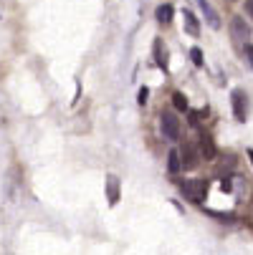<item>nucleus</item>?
Masks as SVG:
<instances>
[{
	"mask_svg": "<svg viewBox=\"0 0 253 255\" xmlns=\"http://www.w3.org/2000/svg\"><path fill=\"white\" fill-rule=\"evenodd\" d=\"M190 58H193L195 66H203V51H200V48H193V51H190Z\"/></svg>",
	"mask_w": 253,
	"mask_h": 255,
	"instance_id": "obj_14",
	"label": "nucleus"
},
{
	"mask_svg": "<svg viewBox=\"0 0 253 255\" xmlns=\"http://www.w3.org/2000/svg\"><path fill=\"white\" fill-rule=\"evenodd\" d=\"M172 104H175L177 112H188V99H185V94L175 91V94H172Z\"/></svg>",
	"mask_w": 253,
	"mask_h": 255,
	"instance_id": "obj_13",
	"label": "nucleus"
},
{
	"mask_svg": "<svg viewBox=\"0 0 253 255\" xmlns=\"http://www.w3.org/2000/svg\"><path fill=\"white\" fill-rule=\"evenodd\" d=\"M152 48H155V61H157V66H160L162 71H167V51H165V46H162V41L157 38Z\"/></svg>",
	"mask_w": 253,
	"mask_h": 255,
	"instance_id": "obj_9",
	"label": "nucleus"
},
{
	"mask_svg": "<svg viewBox=\"0 0 253 255\" xmlns=\"http://www.w3.org/2000/svg\"><path fill=\"white\" fill-rule=\"evenodd\" d=\"M147 96H150V89H139V104H147Z\"/></svg>",
	"mask_w": 253,
	"mask_h": 255,
	"instance_id": "obj_16",
	"label": "nucleus"
},
{
	"mask_svg": "<svg viewBox=\"0 0 253 255\" xmlns=\"http://www.w3.org/2000/svg\"><path fill=\"white\" fill-rule=\"evenodd\" d=\"M243 53H246V58H248L251 68H253V46H251V43H243Z\"/></svg>",
	"mask_w": 253,
	"mask_h": 255,
	"instance_id": "obj_15",
	"label": "nucleus"
},
{
	"mask_svg": "<svg viewBox=\"0 0 253 255\" xmlns=\"http://www.w3.org/2000/svg\"><path fill=\"white\" fill-rule=\"evenodd\" d=\"M183 18H185V30H188V35L198 38V35H200V23H198V18H195L190 10H185V13H183Z\"/></svg>",
	"mask_w": 253,
	"mask_h": 255,
	"instance_id": "obj_8",
	"label": "nucleus"
},
{
	"mask_svg": "<svg viewBox=\"0 0 253 255\" xmlns=\"http://www.w3.org/2000/svg\"><path fill=\"white\" fill-rule=\"evenodd\" d=\"M155 15H157V20L162 25H170V20H172V5H160Z\"/></svg>",
	"mask_w": 253,
	"mask_h": 255,
	"instance_id": "obj_12",
	"label": "nucleus"
},
{
	"mask_svg": "<svg viewBox=\"0 0 253 255\" xmlns=\"http://www.w3.org/2000/svg\"><path fill=\"white\" fill-rule=\"evenodd\" d=\"M180 159H183V169H195L198 164H200V159H203V154L200 152H195V147L193 144H183L180 147Z\"/></svg>",
	"mask_w": 253,
	"mask_h": 255,
	"instance_id": "obj_3",
	"label": "nucleus"
},
{
	"mask_svg": "<svg viewBox=\"0 0 253 255\" xmlns=\"http://www.w3.org/2000/svg\"><path fill=\"white\" fill-rule=\"evenodd\" d=\"M167 169H170L172 174H177L180 169H183V159H180V149H172V152L167 154Z\"/></svg>",
	"mask_w": 253,
	"mask_h": 255,
	"instance_id": "obj_10",
	"label": "nucleus"
},
{
	"mask_svg": "<svg viewBox=\"0 0 253 255\" xmlns=\"http://www.w3.org/2000/svg\"><path fill=\"white\" fill-rule=\"evenodd\" d=\"M233 114H236L238 122H246V117H248V96H246L243 89L233 91Z\"/></svg>",
	"mask_w": 253,
	"mask_h": 255,
	"instance_id": "obj_4",
	"label": "nucleus"
},
{
	"mask_svg": "<svg viewBox=\"0 0 253 255\" xmlns=\"http://www.w3.org/2000/svg\"><path fill=\"white\" fill-rule=\"evenodd\" d=\"M231 35H233V41H238V43H248V38H251V30H248V25H246V20L243 18H233L231 20Z\"/></svg>",
	"mask_w": 253,
	"mask_h": 255,
	"instance_id": "obj_5",
	"label": "nucleus"
},
{
	"mask_svg": "<svg viewBox=\"0 0 253 255\" xmlns=\"http://www.w3.org/2000/svg\"><path fill=\"white\" fill-rule=\"evenodd\" d=\"M198 5H200V10H203V15H205L208 25L218 30V28H221V15H218V10H215V8L208 3V0H198Z\"/></svg>",
	"mask_w": 253,
	"mask_h": 255,
	"instance_id": "obj_6",
	"label": "nucleus"
},
{
	"mask_svg": "<svg viewBox=\"0 0 253 255\" xmlns=\"http://www.w3.org/2000/svg\"><path fill=\"white\" fill-rule=\"evenodd\" d=\"M246 13L253 18V0H246Z\"/></svg>",
	"mask_w": 253,
	"mask_h": 255,
	"instance_id": "obj_17",
	"label": "nucleus"
},
{
	"mask_svg": "<svg viewBox=\"0 0 253 255\" xmlns=\"http://www.w3.org/2000/svg\"><path fill=\"white\" fill-rule=\"evenodd\" d=\"M248 157H251V162H253V149H248Z\"/></svg>",
	"mask_w": 253,
	"mask_h": 255,
	"instance_id": "obj_18",
	"label": "nucleus"
},
{
	"mask_svg": "<svg viewBox=\"0 0 253 255\" xmlns=\"http://www.w3.org/2000/svg\"><path fill=\"white\" fill-rule=\"evenodd\" d=\"M160 127H162L165 139H170V141H177V139H180V119H177V114H172V112H162V117H160Z\"/></svg>",
	"mask_w": 253,
	"mask_h": 255,
	"instance_id": "obj_2",
	"label": "nucleus"
},
{
	"mask_svg": "<svg viewBox=\"0 0 253 255\" xmlns=\"http://www.w3.org/2000/svg\"><path fill=\"white\" fill-rule=\"evenodd\" d=\"M106 185H109V202L117 205V200H119V179L114 174H109L106 177Z\"/></svg>",
	"mask_w": 253,
	"mask_h": 255,
	"instance_id": "obj_11",
	"label": "nucleus"
},
{
	"mask_svg": "<svg viewBox=\"0 0 253 255\" xmlns=\"http://www.w3.org/2000/svg\"><path fill=\"white\" fill-rule=\"evenodd\" d=\"M180 192L185 195V200L200 205L208 195V182L205 179H185V182H180Z\"/></svg>",
	"mask_w": 253,
	"mask_h": 255,
	"instance_id": "obj_1",
	"label": "nucleus"
},
{
	"mask_svg": "<svg viewBox=\"0 0 253 255\" xmlns=\"http://www.w3.org/2000/svg\"><path fill=\"white\" fill-rule=\"evenodd\" d=\"M198 147H200L203 159H215V157H218V149H215V141H213V136H210V134H200Z\"/></svg>",
	"mask_w": 253,
	"mask_h": 255,
	"instance_id": "obj_7",
	"label": "nucleus"
}]
</instances>
